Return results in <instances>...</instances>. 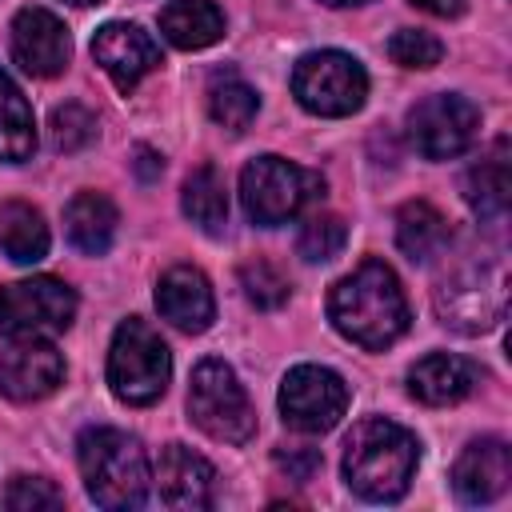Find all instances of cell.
<instances>
[{
	"instance_id": "6da1fadb",
	"label": "cell",
	"mask_w": 512,
	"mask_h": 512,
	"mask_svg": "<svg viewBox=\"0 0 512 512\" xmlns=\"http://www.w3.org/2000/svg\"><path fill=\"white\" fill-rule=\"evenodd\" d=\"M328 320L340 336H348L360 348H388L408 328V300L396 280V272L384 260L356 264L344 280L328 292Z\"/></svg>"
},
{
	"instance_id": "7a4b0ae2",
	"label": "cell",
	"mask_w": 512,
	"mask_h": 512,
	"mask_svg": "<svg viewBox=\"0 0 512 512\" xmlns=\"http://www.w3.org/2000/svg\"><path fill=\"white\" fill-rule=\"evenodd\" d=\"M420 460V444L408 428L384 416L360 420L344 440V480L356 496L392 504L408 492Z\"/></svg>"
},
{
	"instance_id": "3957f363",
	"label": "cell",
	"mask_w": 512,
	"mask_h": 512,
	"mask_svg": "<svg viewBox=\"0 0 512 512\" xmlns=\"http://www.w3.org/2000/svg\"><path fill=\"white\" fill-rule=\"evenodd\" d=\"M432 304L440 324L476 336L504 320L508 308V272L500 256L464 252L432 288Z\"/></svg>"
},
{
	"instance_id": "277c9868",
	"label": "cell",
	"mask_w": 512,
	"mask_h": 512,
	"mask_svg": "<svg viewBox=\"0 0 512 512\" xmlns=\"http://www.w3.org/2000/svg\"><path fill=\"white\" fill-rule=\"evenodd\" d=\"M76 460L88 496L100 508H140L148 500V456L136 436L120 428H88L76 440Z\"/></svg>"
},
{
	"instance_id": "5b68a950",
	"label": "cell",
	"mask_w": 512,
	"mask_h": 512,
	"mask_svg": "<svg viewBox=\"0 0 512 512\" xmlns=\"http://www.w3.org/2000/svg\"><path fill=\"white\" fill-rule=\"evenodd\" d=\"M324 176L312 168H300L284 156H256L240 172V204L252 224L276 228L300 216L312 200H320Z\"/></svg>"
},
{
	"instance_id": "8992f818",
	"label": "cell",
	"mask_w": 512,
	"mask_h": 512,
	"mask_svg": "<svg viewBox=\"0 0 512 512\" xmlns=\"http://www.w3.org/2000/svg\"><path fill=\"white\" fill-rule=\"evenodd\" d=\"M168 376H172L168 344L160 340L156 328L128 316L116 328L112 348H108V388H112V396L132 404V408H144V404L164 396Z\"/></svg>"
},
{
	"instance_id": "52a82bcc",
	"label": "cell",
	"mask_w": 512,
	"mask_h": 512,
	"mask_svg": "<svg viewBox=\"0 0 512 512\" xmlns=\"http://www.w3.org/2000/svg\"><path fill=\"white\" fill-rule=\"evenodd\" d=\"M188 416L220 444H244L256 432V412L244 384L224 360H200L188 384Z\"/></svg>"
},
{
	"instance_id": "ba28073f",
	"label": "cell",
	"mask_w": 512,
	"mask_h": 512,
	"mask_svg": "<svg viewBox=\"0 0 512 512\" xmlns=\"http://www.w3.org/2000/svg\"><path fill=\"white\" fill-rule=\"evenodd\" d=\"M292 96L312 116H352L368 96V72L348 52H308L292 68Z\"/></svg>"
},
{
	"instance_id": "9c48e42d",
	"label": "cell",
	"mask_w": 512,
	"mask_h": 512,
	"mask_svg": "<svg viewBox=\"0 0 512 512\" xmlns=\"http://www.w3.org/2000/svg\"><path fill=\"white\" fill-rule=\"evenodd\" d=\"M76 320V292L56 276H28L0 288L4 336H56Z\"/></svg>"
},
{
	"instance_id": "30bf717a",
	"label": "cell",
	"mask_w": 512,
	"mask_h": 512,
	"mask_svg": "<svg viewBox=\"0 0 512 512\" xmlns=\"http://www.w3.org/2000/svg\"><path fill=\"white\" fill-rule=\"evenodd\" d=\"M476 132H480V112L472 100L456 92H436L408 108V140L428 160H452L468 152Z\"/></svg>"
},
{
	"instance_id": "8fae6325",
	"label": "cell",
	"mask_w": 512,
	"mask_h": 512,
	"mask_svg": "<svg viewBox=\"0 0 512 512\" xmlns=\"http://www.w3.org/2000/svg\"><path fill=\"white\" fill-rule=\"evenodd\" d=\"M348 408V388L332 368L300 364L280 384V416L296 432H328Z\"/></svg>"
},
{
	"instance_id": "7c38bea8",
	"label": "cell",
	"mask_w": 512,
	"mask_h": 512,
	"mask_svg": "<svg viewBox=\"0 0 512 512\" xmlns=\"http://www.w3.org/2000/svg\"><path fill=\"white\" fill-rule=\"evenodd\" d=\"M64 380V356L44 336H12L0 348V392L16 404L44 400Z\"/></svg>"
},
{
	"instance_id": "4fadbf2b",
	"label": "cell",
	"mask_w": 512,
	"mask_h": 512,
	"mask_svg": "<svg viewBox=\"0 0 512 512\" xmlns=\"http://www.w3.org/2000/svg\"><path fill=\"white\" fill-rule=\"evenodd\" d=\"M92 60L108 72V80L120 92H132L160 64V44L140 24L112 20L92 36Z\"/></svg>"
},
{
	"instance_id": "5bb4252c",
	"label": "cell",
	"mask_w": 512,
	"mask_h": 512,
	"mask_svg": "<svg viewBox=\"0 0 512 512\" xmlns=\"http://www.w3.org/2000/svg\"><path fill=\"white\" fill-rule=\"evenodd\" d=\"M12 56L28 76H60L72 56L68 28L48 8H20L12 20Z\"/></svg>"
},
{
	"instance_id": "9a60e30c",
	"label": "cell",
	"mask_w": 512,
	"mask_h": 512,
	"mask_svg": "<svg viewBox=\"0 0 512 512\" xmlns=\"http://www.w3.org/2000/svg\"><path fill=\"white\" fill-rule=\"evenodd\" d=\"M156 308L160 316L180 328V332H204L216 316V300H212V284L200 268L192 264H176L160 276L156 284Z\"/></svg>"
},
{
	"instance_id": "2e32d148",
	"label": "cell",
	"mask_w": 512,
	"mask_h": 512,
	"mask_svg": "<svg viewBox=\"0 0 512 512\" xmlns=\"http://www.w3.org/2000/svg\"><path fill=\"white\" fill-rule=\"evenodd\" d=\"M512 480V456H508V444L496 440V436H484V440H472L460 460L452 464V488L464 504H488L496 500Z\"/></svg>"
},
{
	"instance_id": "e0dca14e",
	"label": "cell",
	"mask_w": 512,
	"mask_h": 512,
	"mask_svg": "<svg viewBox=\"0 0 512 512\" xmlns=\"http://www.w3.org/2000/svg\"><path fill=\"white\" fill-rule=\"evenodd\" d=\"M156 484H160V500L168 508L196 512V508H208L212 496H216V468L200 452H192L184 444H168L160 452Z\"/></svg>"
},
{
	"instance_id": "ac0fdd59",
	"label": "cell",
	"mask_w": 512,
	"mask_h": 512,
	"mask_svg": "<svg viewBox=\"0 0 512 512\" xmlns=\"http://www.w3.org/2000/svg\"><path fill=\"white\" fill-rule=\"evenodd\" d=\"M472 384H476V368L464 356H452V352H432V356L416 360L412 372H408V392L420 404H432V408L460 404L472 392Z\"/></svg>"
},
{
	"instance_id": "d6986e66",
	"label": "cell",
	"mask_w": 512,
	"mask_h": 512,
	"mask_svg": "<svg viewBox=\"0 0 512 512\" xmlns=\"http://www.w3.org/2000/svg\"><path fill=\"white\" fill-rule=\"evenodd\" d=\"M116 204L104 196V192H76L64 208V228H68V240L84 252V256H104L116 240Z\"/></svg>"
},
{
	"instance_id": "ffe728a7",
	"label": "cell",
	"mask_w": 512,
	"mask_h": 512,
	"mask_svg": "<svg viewBox=\"0 0 512 512\" xmlns=\"http://www.w3.org/2000/svg\"><path fill=\"white\" fill-rule=\"evenodd\" d=\"M508 192H512V176H508V140L500 136L480 164L468 168L464 176V200L472 204L476 216L484 220H500L508 212Z\"/></svg>"
},
{
	"instance_id": "44dd1931",
	"label": "cell",
	"mask_w": 512,
	"mask_h": 512,
	"mask_svg": "<svg viewBox=\"0 0 512 512\" xmlns=\"http://www.w3.org/2000/svg\"><path fill=\"white\" fill-rule=\"evenodd\" d=\"M160 32L168 44L196 52L224 36V12L212 0H172L160 12Z\"/></svg>"
},
{
	"instance_id": "7402d4cb",
	"label": "cell",
	"mask_w": 512,
	"mask_h": 512,
	"mask_svg": "<svg viewBox=\"0 0 512 512\" xmlns=\"http://www.w3.org/2000/svg\"><path fill=\"white\" fill-rule=\"evenodd\" d=\"M48 224L44 216L24 204V200H8L0 208V248L12 264H36L48 256Z\"/></svg>"
},
{
	"instance_id": "603a6c76",
	"label": "cell",
	"mask_w": 512,
	"mask_h": 512,
	"mask_svg": "<svg viewBox=\"0 0 512 512\" xmlns=\"http://www.w3.org/2000/svg\"><path fill=\"white\" fill-rule=\"evenodd\" d=\"M396 244L408 260H432L448 244V220L428 200H408L396 212Z\"/></svg>"
},
{
	"instance_id": "cb8c5ba5",
	"label": "cell",
	"mask_w": 512,
	"mask_h": 512,
	"mask_svg": "<svg viewBox=\"0 0 512 512\" xmlns=\"http://www.w3.org/2000/svg\"><path fill=\"white\" fill-rule=\"evenodd\" d=\"M180 208L200 232H208V236L224 232V224H228V192H224V180H220V172L212 164H200L196 172H188L184 192H180Z\"/></svg>"
},
{
	"instance_id": "d4e9b609",
	"label": "cell",
	"mask_w": 512,
	"mask_h": 512,
	"mask_svg": "<svg viewBox=\"0 0 512 512\" xmlns=\"http://www.w3.org/2000/svg\"><path fill=\"white\" fill-rule=\"evenodd\" d=\"M36 152V120L24 100V92L12 84V76L0 68V160L20 164Z\"/></svg>"
},
{
	"instance_id": "484cf974",
	"label": "cell",
	"mask_w": 512,
	"mask_h": 512,
	"mask_svg": "<svg viewBox=\"0 0 512 512\" xmlns=\"http://www.w3.org/2000/svg\"><path fill=\"white\" fill-rule=\"evenodd\" d=\"M256 108H260V96L248 80H240L236 72H216L212 84H208V116L228 128V132H244L252 120H256Z\"/></svg>"
},
{
	"instance_id": "4316f807",
	"label": "cell",
	"mask_w": 512,
	"mask_h": 512,
	"mask_svg": "<svg viewBox=\"0 0 512 512\" xmlns=\"http://www.w3.org/2000/svg\"><path fill=\"white\" fill-rule=\"evenodd\" d=\"M344 240H348V224L336 212H316V216L304 220V228L296 236V252L308 264H324L344 248Z\"/></svg>"
},
{
	"instance_id": "83f0119b",
	"label": "cell",
	"mask_w": 512,
	"mask_h": 512,
	"mask_svg": "<svg viewBox=\"0 0 512 512\" xmlns=\"http://www.w3.org/2000/svg\"><path fill=\"white\" fill-rule=\"evenodd\" d=\"M48 136H52L56 152H80L96 140V116L84 104H60V108H52Z\"/></svg>"
},
{
	"instance_id": "f1b7e54d",
	"label": "cell",
	"mask_w": 512,
	"mask_h": 512,
	"mask_svg": "<svg viewBox=\"0 0 512 512\" xmlns=\"http://www.w3.org/2000/svg\"><path fill=\"white\" fill-rule=\"evenodd\" d=\"M240 288H244V296H248L256 308H264V312H272V308H280V304L288 300V280H284L280 268H272L268 260H248V264L240 268Z\"/></svg>"
},
{
	"instance_id": "f546056e",
	"label": "cell",
	"mask_w": 512,
	"mask_h": 512,
	"mask_svg": "<svg viewBox=\"0 0 512 512\" xmlns=\"http://www.w3.org/2000/svg\"><path fill=\"white\" fill-rule=\"evenodd\" d=\"M388 56L400 64V68H432L440 64L444 56V44L424 32V28H400L392 40H388Z\"/></svg>"
},
{
	"instance_id": "4dcf8cb0",
	"label": "cell",
	"mask_w": 512,
	"mask_h": 512,
	"mask_svg": "<svg viewBox=\"0 0 512 512\" xmlns=\"http://www.w3.org/2000/svg\"><path fill=\"white\" fill-rule=\"evenodd\" d=\"M60 504H64L60 488H52L40 476H16L4 492V508L12 512H36V508H60Z\"/></svg>"
},
{
	"instance_id": "1f68e13d",
	"label": "cell",
	"mask_w": 512,
	"mask_h": 512,
	"mask_svg": "<svg viewBox=\"0 0 512 512\" xmlns=\"http://www.w3.org/2000/svg\"><path fill=\"white\" fill-rule=\"evenodd\" d=\"M276 468L288 476V480H296V484H308L316 472H320V452L316 448H280L276 452Z\"/></svg>"
},
{
	"instance_id": "d6a6232c",
	"label": "cell",
	"mask_w": 512,
	"mask_h": 512,
	"mask_svg": "<svg viewBox=\"0 0 512 512\" xmlns=\"http://www.w3.org/2000/svg\"><path fill=\"white\" fill-rule=\"evenodd\" d=\"M132 156H136V160H132V168H136V176H140V180H156V176H160L164 160H160L152 148H144V144H140Z\"/></svg>"
},
{
	"instance_id": "836d02e7",
	"label": "cell",
	"mask_w": 512,
	"mask_h": 512,
	"mask_svg": "<svg viewBox=\"0 0 512 512\" xmlns=\"http://www.w3.org/2000/svg\"><path fill=\"white\" fill-rule=\"evenodd\" d=\"M412 4L432 12V16H460L464 12V0H412Z\"/></svg>"
},
{
	"instance_id": "e575fe53",
	"label": "cell",
	"mask_w": 512,
	"mask_h": 512,
	"mask_svg": "<svg viewBox=\"0 0 512 512\" xmlns=\"http://www.w3.org/2000/svg\"><path fill=\"white\" fill-rule=\"evenodd\" d=\"M324 4H332V8H348V4H364V0H324Z\"/></svg>"
},
{
	"instance_id": "d590c367",
	"label": "cell",
	"mask_w": 512,
	"mask_h": 512,
	"mask_svg": "<svg viewBox=\"0 0 512 512\" xmlns=\"http://www.w3.org/2000/svg\"><path fill=\"white\" fill-rule=\"evenodd\" d=\"M68 4H80V8H88V4H100V0H68Z\"/></svg>"
}]
</instances>
